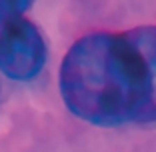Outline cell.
<instances>
[{
    "instance_id": "cell-1",
    "label": "cell",
    "mask_w": 156,
    "mask_h": 152,
    "mask_svg": "<svg viewBox=\"0 0 156 152\" xmlns=\"http://www.w3.org/2000/svg\"><path fill=\"white\" fill-rule=\"evenodd\" d=\"M60 94L94 126L156 122V26L76 40L60 66Z\"/></svg>"
},
{
    "instance_id": "cell-2",
    "label": "cell",
    "mask_w": 156,
    "mask_h": 152,
    "mask_svg": "<svg viewBox=\"0 0 156 152\" xmlns=\"http://www.w3.org/2000/svg\"><path fill=\"white\" fill-rule=\"evenodd\" d=\"M46 64V42L24 14L0 10V72L10 80L36 78Z\"/></svg>"
},
{
    "instance_id": "cell-3",
    "label": "cell",
    "mask_w": 156,
    "mask_h": 152,
    "mask_svg": "<svg viewBox=\"0 0 156 152\" xmlns=\"http://www.w3.org/2000/svg\"><path fill=\"white\" fill-rule=\"evenodd\" d=\"M32 2L34 0H0V10L24 14L30 6H32Z\"/></svg>"
}]
</instances>
